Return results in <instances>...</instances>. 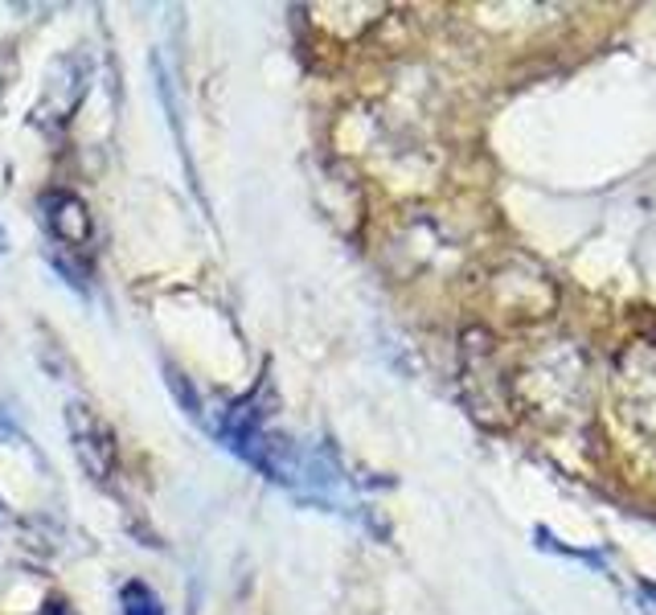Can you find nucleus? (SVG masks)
I'll use <instances>...</instances> for the list:
<instances>
[{
	"label": "nucleus",
	"mask_w": 656,
	"mask_h": 615,
	"mask_svg": "<svg viewBox=\"0 0 656 615\" xmlns=\"http://www.w3.org/2000/svg\"><path fill=\"white\" fill-rule=\"evenodd\" d=\"M66 435H70L78 467L91 476L94 485H107L115 467H119V444H115L112 423L87 402H70L66 407Z\"/></svg>",
	"instance_id": "1"
},
{
	"label": "nucleus",
	"mask_w": 656,
	"mask_h": 615,
	"mask_svg": "<svg viewBox=\"0 0 656 615\" xmlns=\"http://www.w3.org/2000/svg\"><path fill=\"white\" fill-rule=\"evenodd\" d=\"M119 615H165V603L144 578H128L119 587Z\"/></svg>",
	"instance_id": "3"
},
{
	"label": "nucleus",
	"mask_w": 656,
	"mask_h": 615,
	"mask_svg": "<svg viewBox=\"0 0 656 615\" xmlns=\"http://www.w3.org/2000/svg\"><path fill=\"white\" fill-rule=\"evenodd\" d=\"M9 517H13V513H9V504L0 501V525H9Z\"/></svg>",
	"instance_id": "5"
},
{
	"label": "nucleus",
	"mask_w": 656,
	"mask_h": 615,
	"mask_svg": "<svg viewBox=\"0 0 656 615\" xmlns=\"http://www.w3.org/2000/svg\"><path fill=\"white\" fill-rule=\"evenodd\" d=\"M0 255H9V234H4V226H0Z\"/></svg>",
	"instance_id": "4"
},
{
	"label": "nucleus",
	"mask_w": 656,
	"mask_h": 615,
	"mask_svg": "<svg viewBox=\"0 0 656 615\" xmlns=\"http://www.w3.org/2000/svg\"><path fill=\"white\" fill-rule=\"evenodd\" d=\"M41 222L66 251H87L91 246V209L70 189H50L41 193Z\"/></svg>",
	"instance_id": "2"
}]
</instances>
